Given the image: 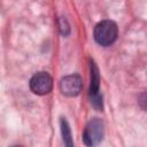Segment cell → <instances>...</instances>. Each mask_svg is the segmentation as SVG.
I'll use <instances>...</instances> for the list:
<instances>
[{
    "label": "cell",
    "mask_w": 147,
    "mask_h": 147,
    "mask_svg": "<svg viewBox=\"0 0 147 147\" xmlns=\"http://www.w3.org/2000/svg\"><path fill=\"white\" fill-rule=\"evenodd\" d=\"M118 36L117 25L113 21H102L94 28V39L101 46H110Z\"/></svg>",
    "instance_id": "obj_1"
},
{
    "label": "cell",
    "mask_w": 147,
    "mask_h": 147,
    "mask_svg": "<svg viewBox=\"0 0 147 147\" xmlns=\"http://www.w3.org/2000/svg\"><path fill=\"white\" fill-rule=\"evenodd\" d=\"M103 133H105V125L102 121L99 118H93L87 123L84 130V134H83L84 142L87 146H95L102 140Z\"/></svg>",
    "instance_id": "obj_2"
},
{
    "label": "cell",
    "mask_w": 147,
    "mask_h": 147,
    "mask_svg": "<svg viewBox=\"0 0 147 147\" xmlns=\"http://www.w3.org/2000/svg\"><path fill=\"white\" fill-rule=\"evenodd\" d=\"M53 79L47 72H37L30 79V88L34 94L45 95L52 91Z\"/></svg>",
    "instance_id": "obj_3"
},
{
    "label": "cell",
    "mask_w": 147,
    "mask_h": 147,
    "mask_svg": "<svg viewBox=\"0 0 147 147\" xmlns=\"http://www.w3.org/2000/svg\"><path fill=\"white\" fill-rule=\"evenodd\" d=\"M83 88V80L78 75H69L61 79L60 90L67 96H76Z\"/></svg>",
    "instance_id": "obj_4"
},
{
    "label": "cell",
    "mask_w": 147,
    "mask_h": 147,
    "mask_svg": "<svg viewBox=\"0 0 147 147\" xmlns=\"http://www.w3.org/2000/svg\"><path fill=\"white\" fill-rule=\"evenodd\" d=\"M90 95H91V102L93 103V106L98 109H102V98H101V94L99 93L98 69L93 63L91 64V90H90Z\"/></svg>",
    "instance_id": "obj_5"
},
{
    "label": "cell",
    "mask_w": 147,
    "mask_h": 147,
    "mask_svg": "<svg viewBox=\"0 0 147 147\" xmlns=\"http://www.w3.org/2000/svg\"><path fill=\"white\" fill-rule=\"evenodd\" d=\"M61 127H62V136H63V140L64 142L68 145V146H71L72 142H71V136H70V129L68 126V123L62 119L61 121Z\"/></svg>",
    "instance_id": "obj_6"
},
{
    "label": "cell",
    "mask_w": 147,
    "mask_h": 147,
    "mask_svg": "<svg viewBox=\"0 0 147 147\" xmlns=\"http://www.w3.org/2000/svg\"><path fill=\"white\" fill-rule=\"evenodd\" d=\"M138 101H139V105L141 106V108L147 110V92H144L142 94H140Z\"/></svg>",
    "instance_id": "obj_7"
}]
</instances>
